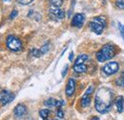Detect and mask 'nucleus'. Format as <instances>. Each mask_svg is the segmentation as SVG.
Returning a JSON list of instances; mask_svg holds the SVG:
<instances>
[{"instance_id":"nucleus-1","label":"nucleus","mask_w":124,"mask_h":120,"mask_svg":"<svg viewBox=\"0 0 124 120\" xmlns=\"http://www.w3.org/2000/svg\"><path fill=\"white\" fill-rule=\"evenodd\" d=\"M114 100V91L108 87L99 88L94 97V108L97 112L104 114L111 110Z\"/></svg>"},{"instance_id":"nucleus-2","label":"nucleus","mask_w":124,"mask_h":120,"mask_svg":"<svg viewBox=\"0 0 124 120\" xmlns=\"http://www.w3.org/2000/svg\"><path fill=\"white\" fill-rule=\"evenodd\" d=\"M116 54V47L111 43H108V44H105L96 52L95 56H96V60L98 62L103 63V62H106L108 60L112 59Z\"/></svg>"},{"instance_id":"nucleus-3","label":"nucleus","mask_w":124,"mask_h":120,"mask_svg":"<svg viewBox=\"0 0 124 120\" xmlns=\"http://www.w3.org/2000/svg\"><path fill=\"white\" fill-rule=\"evenodd\" d=\"M107 20L104 16H95L93 20L89 23V28L93 33L99 35L103 32V30L106 27Z\"/></svg>"},{"instance_id":"nucleus-4","label":"nucleus","mask_w":124,"mask_h":120,"mask_svg":"<svg viewBox=\"0 0 124 120\" xmlns=\"http://www.w3.org/2000/svg\"><path fill=\"white\" fill-rule=\"evenodd\" d=\"M6 45L8 47V49L14 52H21L22 49H23V45H22V42L21 40L16 37V35H8L7 38H6Z\"/></svg>"},{"instance_id":"nucleus-5","label":"nucleus","mask_w":124,"mask_h":120,"mask_svg":"<svg viewBox=\"0 0 124 120\" xmlns=\"http://www.w3.org/2000/svg\"><path fill=\"white\" fill-rule=\"evenodd\" d=\"M118 71H119V65H118V63L116 62V61L109 62V63L105 64V65L102 67V72L106 75H108V76L109 75H116Z\"/></svg>"},{"instance_id":"nucleus-6","label":"nucleus","mask_w":124,"mask_h":120,"mask_svg":"<svg viewBox=\"0 0 124 120\" xmlns=\"http://www.w3.org/2000/svg\"><path fill=\"white\" fill-rule=\"evenodd\" d=\"M49 15L51 16V18H53L54 20H62L65 17V12L60 9L59 7H53L50 6L49 9Z\"/></svg>"},{"instance_id":"nucleus-7","label":"nucleus","mask_w":124,"mask_h":120,"mask_svg":"<svg viewBox=\"0 0 124 120\" xmlns=\"http://www.w3.org/2000/svg\"><path fill=\"white\" fill-rule=\"evenodd\" d=\"M16 95L15 93L11 92L10 90H2L0 91V103L3 106L8 105L9 103H11L14 99H15Z\"/></svg>"},{"instance_id":"nucleus-8","label":"nucleus","mask_w":124,"mask_h":120,"mask_svg":"<svg viewBox=\"0 0 124 120\" xmlns=\"http://www.w3.org/2000/svg\"><path fill=\"white\" fill-rule=\"evenodd\" d=\"M93 91V86H90L86 90V91L84 92V94L82 95L80 103H81V106L83 108H87L88 106L91 104V96H92Z\"/></svg>"},{"instance_id":"nucleus-9","label":"nucleus","mask_w":124,"mask_h":120,"mask_svg":"<svg viewBox=\"0 0 124 120\" xmlns=\"http://www.w3.org/2000/svg\"><path fill=\"white\" fill-rule=\"evenodd\" d=\"M76 87H77V82L73 77H70L67 85H66V90H65V93L67 95V97H71L74 95L75 91H76Z\"/></svg>"},{"instance_id":"nucleus-10","label":"nucleus","mask_w":124,"mask_h":120,"mask_svg":"<svg viewBox=\"0 0 124 120\" xmlns=\"http://www.w3.org/2000/svg\"><path fill=\"white\" fill-rule=\"evenodd\" d=\"M49 50H50V43L47 42V43H45L40 49H31V54L33 57H40V56H42L43 54L47 53Z\"/></svg>"},{"instance_id":"nucleus-11","label":"nucleus","mask_w":124,"mask_h":120,"mask_svg":"<svg viewBox=\"0 0 124 120\" xmlns=\"http://www.w3.org/2000/svg\"><path fill=\"white\" fill-rule=\"evenodd\" d=\"M84 22H85V15H83V14H76L74 15L73 19H72L71 24H72L73 27L79 29V28H81L83 26Z\"/></svg>"},{"instance_id":"nucleus-12","label":"nucleus","mask_w":124,"mask_h":120,"mask_svg":"<svg viewBox=\"0 0 124 120\" xmlns=\"http://www.w3.org/2000/svg\"><path fill=\"white\" fill-rule=\"evenodd\" d=\"M44 105L48 108H53V107L61 108L62 106L65 105V102L63 100H57L54 98H48L47 100L44 101Z\"/></svg>"},{"instance_id":"nucleus-13","label":"nucleus","mask_w":124,"mask_h":120,"mask_svg":"<svg viewBox=\"0 0 124 120\" xmlns=\"http://www.w3.org/2000/svg\"><path fill=\"white\" fill-rule=\"evenodd\" d=\"M27 112V108L24 104H18L16 106L15 110H14V113L17 118H22Z\"/></svg>"},{"instance_id":"nucleus-14","label":"nucleus","mask_w":124,"mask_h":120,"mask_svg":"<svg viewBox=\"0 0 124 120\" xmlns=\"http://www.w3.org/2000/svg\"><path fill=\"white\" fill-rule=\"evenodd\" d=\"M115 105L116 107V110H117V112L121 113L123 112L124 111V97L123 96H117L115 100Z\"/></svg>"},{"instance_id":"nucleus-15","label":"nucleus","mask_w":124,"mask_h":120,"mask_svg":"<svg viewBox=\"0 0 124 120\" xmlns=\"http://www.w3.org/2000/svg\"><path fill=\"white\" fill-rule=\"evenodd\" d=\"M74 71L78 74H84L87 72L88 70V67L87 65L84 63V64H78V65H74Z\"/></svg>"},{"instance_id":"nucleus-16","label":"nucleus","mask_w":124,"mask_h":120,"mask_svg":"<svg viewBox=\"0 0 124 120\" xmlns=\"http://www.w3.org/2000/svg\"><path fill=\"white\" fill-rule=\"evenodd\" d=\"M89 59V56L85 53H82V54H79L78 56V58L75 61V64L74 65H78V64H84L87 60Z\"/></svg>"},{"instance_id":"nucleus-17","label":"nucleus","mask_w":124,"mask_h":120,"mask_svg":"<svg viewBox=\"0 0 124 120\" xmlns=\"http://www.w3.org/2000/svg\"><path fill=\"white\" fill-rule=\"evenodd\" d=\"M116 85L120 88H124V70L121 72L120 75L116 79Z\"/></svg>"},{"instance_id":"nucleus-18","label":"nucleus","mask_w":124,"mask_h":120,"mask_svg":"<svg viewBox=\"0 0 124 120\" xmlns=\"http://www.w3.org/2000/svg\"><path fill=\"white\" fill-rule=\"evenodd\" d=\"M50 113H51V111L49 109H43V110H41L39 112V115H40V117L43 120H48V117H49Z\"/></svg>"},{"instance_id":"nucleus-19","label":"nucleus","mask_w":124,"mask_h":120,"mask_svg":"<svg viewBox=\"0 0 124 120\" xmlns=\"http://www.w3.org/2000/svg\"><path fill=\"white\" fill-rule=\"evenodd\" d=\"M63 4V0H50V5L53 7H61Z\"/></svg>"},{"instance_id":"nucleus-20","label":"nucleus","mask_w":124,"mask_h":120,"mask_svg":"<svg viewBox=\"0 0 124 120\" xmlns=\"http://www.w3.org/2000/svg\"><path fill=\"white\" fill-rule=\"evenodd\" d=\"M116 7L118 10H124V0H116Z\"/></svg>"},{"instance_id":"nucleus-21","label":"nucleus","mask_w":124,"mask_h":120,"mask_svg":"<svg viewBox=\"0 0 124 120\" xmlns=\"http://www.w3.org/2000/svg\"><path fill=\"white\" fill-rule=\"evenodd\" d=\"M33 0H17V2L19 3V4H21V5H29V4H31V2H32Z\"/></svg>"},{"instance_id":"nucleus-22","label":"nucleus","mask_w":124,"mask_h":120,"mask_svg":"<svg viewBox=\"0 0 124 120\" xmlns=\"http://www.w3.org/2000/svg\"><path fill=\"white\" fill-rule=\"evenodd\" d=\"M56 116H57V118H60V119L64 117V112H63V111H62L60 108H59V109L57 110V112H56Z\"/></svg>"},{"instance_id":"nucleus-23","label":"nucleus","mask_w":124,"mask_h":120,"mask_svg":"<svg viewBox=\"0 0 124 120\" xmlns=\"http://www.w3.org/2000/svg\"><path fill=\"white\" fill-rule=\"evenodd\" d=\"M17 15H18V12L16 11V10H14L12 13H11V15H10V19H14V18H16V16H17Z\"/></svg>"},{"instance_id":"nucleus-24","label":"nucleus","mask_w":124,"mask_h":120,"mask_svg":"<svg viewBox=\"0 0 124 120\" xmlns=\"http://www.w3.org/2000/svg\"><path fill=\"white\" fill-rule=\"evenodd\" d=\"M118 27H119V31H120V34H121L122 38L124 39V25H123V24H121V23H119Z\"/></svg>"},{"instance_id":"nucleus-25","label":"nucleus","mask_w":124,"mask_h":120,"mask_svg":"<svg viewBox=\"0 0 124 120\" xmlns=\"http://www.w3.org/2000/svg\"><path fill=\"white\" fill-rule=\"evenodd\" d=\"M68 69H69V66H68V65H65V67H64V69H63V71H62V76H63V77L67 75Z\"/></svg>"},{"instance_id":"nucleus-26","label":"nucleus","mask_w":124,"mask_h":120,"mask_svg":"<svg viewBox=\"0 0 124 120\" xmlns=\"http://www.w3.org/2000/svg\"><path fill=\"white\" fill-rule=\"evenodd\" d=\"M73 58H74V52H70V55H69V60H70V61H73Z\"/></svg>"},{"instance_id":"nucleus-27","label":"nucleus","mask_w":124,"mask_h":120,"mask_svg":"<svg viewBox=\"0 0 124 120\" xmlns=\"http://www.w3.org/2000/svg\"><path fill=\"white\" fill-rule=\"evenodd\" d=\"M92 120H99V117H97V116H93Z\"/></svg>"},{"instance_id":"nucleus-28","label":"nucleus","mask_w":124,"mask_h":120,"mask_svg":"<svg viewBox=\"0 0 124 120\" xmlns=\"http://www.w3.org/2000/svg\"><path fill=\"white\" fill-rule=\"evenodd\" d=\"M5 2H10V1H12V0H4Z\"/></svg>"},{"instance_id":"nucleus-29","label":"nucleus","mask_w":124,"mask_h":120,"mask_svg":"<svg viewBox=\"0 0 124 120\" xmlns=\"http://www.w3.org/2000/svg\"><path fill=\"white\" fill-rule=\"evenodd\" d=\"M54 120H59V119H54Z\"/></svg>"}]
</instances>
